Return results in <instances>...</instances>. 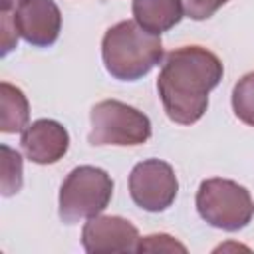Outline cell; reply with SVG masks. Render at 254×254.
Masks as SVG:
<instances>
[{"instance_id":"obj_1","label":"cell","mask_w":254,"mask_h":254,"mask_svg":"<svg viewBox=\"0 0 254 254\" xmlns=\"http://www.w3.org/2000/svg\"><path fill=\"white\" fill-rule=\"evenodd\" d=\"M222 62L200 46L173 50L159 73L157 89L171 121L181 125L196 123L206 107L208 93L222 79Z\"/></svg>"},{"instance_id":"obj_5","label":"cell","mask_w":254,"mask_h":254,"mask_svg":"<svg viewBox=\"0 0 254 254\" xmlns=\"http://www.w3.org/2000/svg\"><path fill=\"white\" fill-rule=\"evenodd\" d=\"M91 131L87 141L95 147L101 145H141L151 137L149 117L115 99L99 101L89 113Z\"/></svg>"},{"instance_id":"obj_4","label":"cell","mask_w":254,"mask_h":254,"mask_svg":"<svg viewBox=\"0 0 254 254\" xmlns=\"http://www.w3.org/2000/svg\"><path fill=\"white\" fill-rule=\"evenodd\" d=\"M196 210L210 226L240 230L254 216L250 192L228 179H206L196 192Z\"/></svg>"},{"instance_id":"obj_3","label":"cell","mask_w":254,"mask_h":254,"mask_svg":"<svg viewBox=\"0 0 254 254\" xmlns=\"http://www.w3.org/2000/svg\"><path fill=\"white\" fill-rule=\"evenodd\" d=\"M113 194L111 177L97 167H75L60 189V218L65 224H75L97 216L109 204Z\"/></svg>"},{"instance_id":"obj_8","label":"cell","mask_w":254,"mask_h":254,"mask_svg":"<svg viewBox=\"0 0 254 254\" xmlns=\"http://www.w3.org/2000/svg\"><path fill=\"white\" fill-rule=\"evenodd\" d=\"M14 24L28 44L48 48L58 40L62 14L52 0H24L14 10Z\"/></svg>"},{"instance_id":"obj_14","label":"cell","mask_w":254,"mask_h":254,"mask_svg":"<svg viewBox=\"0 0 254 254\" xmlns=\"http://www.w3.org/2000/svg\"><path fill=\"white\" fill-rule=\"evenodd\" d=\"M187 252V248L169 234H151L139 240L137 252Z\"/></svg>"},{"instance_id":"obj_2","label":"cell","mask_w":254,"mask_h":254,"mask_svg":"<svg viewBox=\"0 0 254 254\" xmlns=\"http://www.w3.org/2000/svg\"><path fill=\"white\" fill-rule=\"evenodd\" d=\"M101 56L109 75L121 81H135L161 62L163 44L159 34L145 30L133 20H125L105 32Z\"/></svg>"},{"instance_id":"obj_12","label":"cell","mask_w":254,"mask_h":254,"mask_svg":"<svg viewBox=\"0 0 254 254\" xmlns=\"http://www.w3.org/2000/svg\"><path fill=\"white\" fill-rule=\"evenodd\" d=\"M0 175L4 196H12L22 189V157L8 145L0 147Z\"/></svg>"},{"instance_id":"obj_9","label":"cell","mask_w":254,"mask_h":254,"mask_svg":"<svg viewBox=\"0 0 254 254\" xmlns=\"http://www.w3.org/2000/svg\"><path fill=\"white\" fill-rule=\"evenodd\" d=\"M20 143L30 161L38 165H52L65 155L69 135L58 121L38 119L22 131Z\"/></svg>"},{"instance_id":"obj_7","label":"cell","mask_w":254,"mask_h":254,"mask_svg":"<svg viewBox=\"0 0 254 254\" xmlns=\"http://www.w3.org/2000/svg\"><path fill=\"white\" fill-rule=\"evenodd\" d=\"M137 228L121 216H93L85 222L81 232V244L91 254L113 252H137L139 244Z\"/></svg>"},{"instance_id":"obj_10","label":"cell","mask_w":254,"mask_h":254,"mask_svg":"<svg viewBox=\"0 0 254 254\" xmlns=\"http://www.w3.org/2000/svg\"><path fill=\"white\" fill-rule=\"evenodd\" d=\"M181 0H133V16L139 26L153 34L171 30L183 18Z\"/></svg>"},{"instance_id":"obj_15","label":"cell","mask_w":254,"mask_h":254,"mask_svg":"<svg viewBox=\"0 0 254 254\" xmlns=\"http://www.w3.org/2000/svg\"><path fill=\"white\" fill-rule=\"evenodd\" d=\"M181 2H183L185 16L192 20H206L228 0H181Z\"/></svg>"},{"instance_id":"obj_13","label":"cell","mask_w":254,"mask_h":254,"mask_svg":"<svg viewBox=\"0 0 254 254\" xmlns=\"http://www.w3.org/2000/svg\"><path fill=\"white\" fill-rule=\"evenodd\" d=\"M232 109L236 117L254 127V71L246 73L232 89Z\"/></svg>"},{"instance_id":"obj_16","label":"cell","mask_w":254,"mask_h":254,"mask_svg":"<svg viewBox=\"0 0 254 254\" xmlns=\"http://www.w3.org/2000/svg\"><path fill=\"white\" fill-rule=\"evenodd\" d=\"M18 28L14 24V12L0 10V46H2V56L12 52L18 44Z\"/></svg>"},{"instance_id":"obj_6","label":"cell","mask_w":254,"mask_h":254,"mask_svg":"<svg viewBox=\"0 0 254 254\" xmlns=\"http://www.w3.org/2000/svg\"><path fill=\"white\" fill-rule=\"evenodd\" d=\"M179 183L169 163L149 159L133 167L129 175V192L137 206L149 212L169 208L177 196Z\"/></svg>"},{"instance_id":"obj_11","label":"cell","mask_w":254,"mask_h":254,"mask_svg":"<svg viewBox=\"0 0 254 254\" xmlns=\"http://www.w3.org/2000/svg\"><path fill=\"white\" fill-rule=\"evenodd\" d=\"M30 105L22 89L2 81L0 83V131L2 133H20L28 127Z\"/></svg>"},{"instance_id":"obj_17","label":"cell","mask_w":254,"mask_h":254,"mask_svg":"<svg viewBox=\"0 0 254 254\" xmlns=\"http://www.w3.org/2000/svg\"><path fill=\"white\" fill-rule=\"evenodd\" d=\"M24 0H0V10H6V12H14Z\"/></svg>"}]
</instances>
